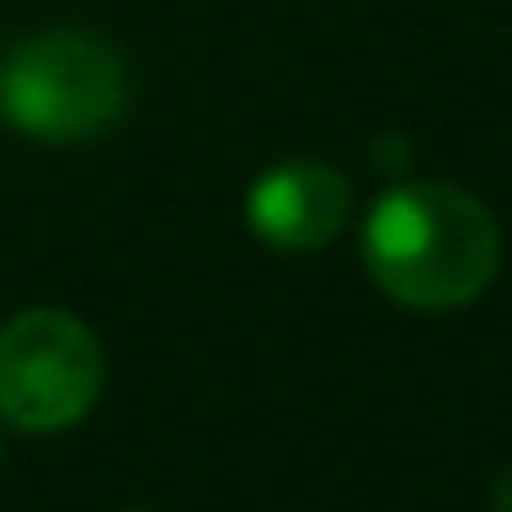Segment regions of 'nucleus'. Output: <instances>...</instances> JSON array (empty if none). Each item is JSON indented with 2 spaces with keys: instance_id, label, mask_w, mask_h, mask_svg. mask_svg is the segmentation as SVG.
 <instances>
[{
  "instance_id": "f257e3e1",
  "label": "nucleus",
  "mask_w": 512,
  "mask_h": 512,
  "mask_svg": "<svg viewBox=\"0 0 512 512\" xmlns=\"http://www.w3.org/2000/svg\"><path fill=\"white\" fill-rule=\"evenodd\" d=\"M364 265L375 287L408 309H463L496 281L501 232L474 193L408 182L369 210Z\"/></svg>"
},
{
  "instance_id": "f03ea898",
  "label": "nucleus",
  "mask_w": 512,
  "mask_h": 512,
  "mask_svg": "<svg viewBox=\"0 0 512 512\" xmlns=\"http://www.w3.org/2000/svg\"><path fill=\"white\" fill-rule=\"evenodd\" d=\"M127 111V61L89 28H45L0 56V116L39 144H89Z\"/></svg>"
},
{
  "instance_id": "7ed1b4c3",
  "label": "nucleus",
  "mask_w": 512,
  "mask_h": 512,
  "mask_svg": "<svg viewBox=\"0 0 512 512\" xmlns=\"http://www.w3.org/2000/svg\"><path fill=\"white\" fill-rule=\"evenodd\" d=\"M105 353L67 309H28L0 325V419L28 435L78 424L100 402Z\"/></svg>"
},
{
  "instance_id": "20e7f679",
  "label": "nucleus",
  "mask_w": 512,
  "mask_h": 512,
  "mask_svg": "<svg viewBox=\"0 0 512 512\" xmlns=\"http://www.w3.org/2000/svg\"><path fill=\"white\" fill-rule=\"evenodd\" d=\"M353 215V188L342 171L320 166V160H287V166L265 171L248 193V226L259 243L287 248V254H309L325 248Z\"/></svg>"
},
{
  "instance_id": "39448f33",
  "label": "nucleus",
  "mask_w": 512,
  "mask_h": 512,
  "mask_svg": "<svg viewBox=\"0 0 512 512\" xmlns=\"http://www.w3.org/2000/svg\"><path fill=\"white\" fill-rule=\"evenodd\" d=\"M490 507H496V512H512V463L501 468V479H496V496H490Z\"/></svg>"
}]
</instances>
